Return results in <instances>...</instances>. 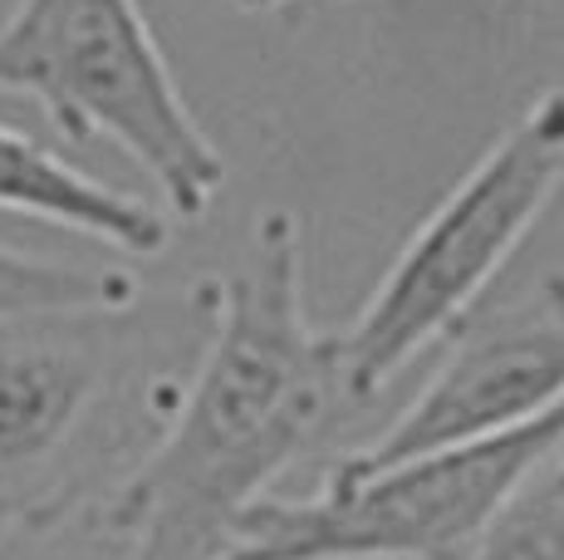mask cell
Segmentation results:
<instances>
[{
    "mask_svg": "<svg viewBox=\"0 0 564 560\" xmlns=\"http://www.w3.org/2000/svg\"><path fill=\"white\" fill-rule=\"evenodd\" d=\"M212 315L192 379L153 448L99 497V531L123 560H216L246 506L270 497L305 452L359 413L334 330L305 315V231L260 212L236 271L202 286Z\"/></svg>",
    "mask_w": 564,
    "mask_h": 560,
    "instance_id": "6da1fadb",
    "label": "cell"
},
{
    "mask_svg": "<svg viewBox=\"0 0 564 560\" xmlns=\"http://www.w3.org/2000/svg\"><path fill=\"white\" fill-rule=\"evenodd\" d=\"M564 187V89L525 104L471 172L417 222L359 315L334 330L344 384L373 403L427 344L476 315L506 261Z\"/></svg>",
    "mask_w": 564,
    "mask_h": 560,
    "instance_id": "7a4b0ae2",
    "label": "cell"
},
{
    "mask_svg": "<svg viewBox=\"0 0 564 560\" xmlns=\"http://www.w3.org/2000/svg\"><path fill=\"white\" fill-rule=\"evenodd\" d=\"M0 94L35 99L69 143L108 138L172 222H202L226 158L187 109L138 0H15L0 25Z\"/></svg>",
    "mask_w": 564,
    "mask_h": 560,
    "instance_id": "3957f363",
    "label": "cell"
},
{
    "mask_svg": "<svg viewBox=\"0 0 564 560\" xmlns=\"http://www.w3.org/2000/svg\"><path fill=\"white\" fill-rule=\"evenodd\" d=\"M564 452V403L516 433L388 467L334 457L319 492L260 497L216 560H466L516 487Z\"/></svg>",
    "mask_w": 564,
    "mask_h": 560,
    "instance_id": "277c9868",
    "label": "cell"
},
{
    "mask_svg": "<svg viewBox=\"0 0 564 560\" xmlns=\"http://www.w3.org/2000/svg\"><path fill=\"white\" fill-rule=\"evenodd\" d=\"M113 315L0 320V546L84 502V448L118 379Z\"/></svg>",
    "mask_w": 564,
    "mask_h": 560,
    "instance_id": "5b68a950",
    "label": "cell"
},
{
    "mask_svg": "<svg viewBox=\"0 0 564 560\" xmlns=\"http://www.w3.org/2000/svg\"><path fill=\"white\" fill-rule=\"evenodd\" d=\"M564 403V271L491 315L452 330L447 359L417 398L364 448L339 452L354 467H388L422 452L471 448L516 433Z\"/></svg>",
    "mask_w": 564,
    "mask_h": 560,
    "instance_id": "8992f818",
    "label": "cell"
},
{
    "mask_svg": "<svg viewBox=\"0 0 564 560\" xmlns=\"http://www.w3.org/2000/svg\"><path fill=\"white\" fill-rule=\"evenodd\" d=\"M0 212L89 236V241L113 246L118 256H133V261H153L172 246L167 212L79 172L54 148L35 143L10 123H0Z\"/></svg>",
    "mask_w": 564,
    "mask_h": 560,
    "instance_id": "52a82bcc",
    "label": "cell"
},
{
    "mask_svg": "<svg viewBox=\"0 0 564 560\" xmlns=\"http://www.w3.org/2000/svg\"><path fill=\"white\" fill-rule=\"evenodd\" d=\"M143 286L123 266H64L0 246V320L15 315H128Z\"/></svg>",
    "mask_w": 564,
    "mask_h": 560,
    "instance_id": "ba28073f",
    "label": "cell"
},
{
    "mask_svg": "<svg viewBox=\"0 0 564 560\" xmlns=\"http://www.w3.org/2000/svg\"><path fill=\"white\" fill-rule=\"evenodd\" d=\"M466 560H564V452L520 482Z\"/></svg>",
    "mask_w": 564,
    "mask_h": 560,
    "instance_id": "9c48e42d",
    "label": "cell"
},
{
    "mask_svg": "<svg viewBox=\"0 0 564 560\" xmlns=\"http://www.w3.org/2000/svg\"><path fill=\"white\" fill-rule=\"evenodd\" d=\"M236 10H280V6H295V0H231Z\"/></svg>",
    "mask_w": 564,
    "mask_h": 560,
    "instance_id": "30bf717a",
    "label": "cell"
}]
</instances>
